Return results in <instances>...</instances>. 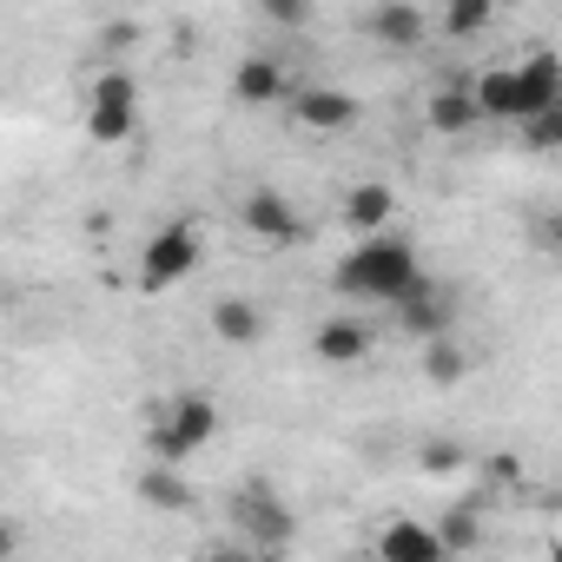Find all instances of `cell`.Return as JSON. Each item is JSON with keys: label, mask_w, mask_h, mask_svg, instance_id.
Masks as SVG:
<instances>
[{"label": "cell", "mask_w": 562, "mask_h": 562, "mask_svg": "<svg viewBox=\"0 0 562 562\" xmlns=\"http://www.w3.org/2000/svg\"><path fill=\"white\" fill-rule=\"evenodd\" d=\"M331 285L351 299V305H404L417 285H424V265H417V245L404 232H378V238H358L338 271H331Z\"/></svg>", "instance_id": "1"}, {"label": "cell", "mask_w": 562, "mask_h": 562, "mask_svg": "<svg viewBox=\"0 0 562 562\" xmlns=\"http://www.w3.org/2000/svg\"><path fill=\"white\" fill-rule=\"evenodd\" d=\"M225 522H232L238 542H251L265 555H285L292 536H299V509L285 503V490H278L271 476H245L232 490V503H225Z\"/></svg>", "instance_id": "2"}, {"label": "cell", "mask_w": 562, "mask_h": 562, "mask_svg": "<svg viewBox=\"0 0 562 562\" xmlns=\"http://www.w3.org/2000/svg\"><path fill=\"white\" fill-rule=\"evenodd\" d=\"M218 437V404L205 397V391H172L159 411H153V424H146V450H153V463H192L205 443Z\"/></svg>", "instance_id": "3"}, {"label": "cell", "mask_w": 562, "mask_h": 562, "mask_svg": "<svg viewBox=\"0 0 562 562\" xmlns=\"http://www.w3.org/2000/svg\"><path fill=\"white\" fill-rule=\"evenodd\" d=\"M199 258H205V225L192 212L186 218H166L146 238V251H139V285L146 292H172V285H186V278L199 271Z\"/></svg>", "instance_id": "4"}, {"label": "cell", "mask_w": 562, "mask_h": 562, "mask_svg": "<svg viewBox=\"0 0 562 562\" xmlns=\"http://www.w3.org/2000/svg\"><path fill=\"white\" fill-rule=\"evenodd\" d=\"M139 133V80L126 67H106L87 93V139L93 146H126Z\"/></svg>", "instance_id": "5"}, {"label": "cell", "mask_w": 562, "mask_h": 562, "mask_svg": "<svg viewBox=\"0 0 562 562\" xmlns=\"http://www.w3.org/2000/svg\"><path fill=\"white\" fill-rule=\"evenodd\" d=\"M238 225H245L258 245H299V238H305L299 205H292L285 192H271V186H251V192L238 199Z\"/></svg>", "instance_id": "6"}, {"label": "cell", "mask_w": 562, "mask_h": 562, "mask_svg": "<svg viewBox=\"0 0 562 562\" xmlns=\"http://www.w3.org/2000/svg\"><path fill=\"white\" fill-rule=\"evenodd\" d=\"M378 562H457L443 529L424 516H384L378 522Z\"/></svg>", "instance_id": "7"}, {"label": "cell", "mask_w": 562, "mask_h": 562, "mask_svg": "<svg viewBox=\"0 0 562 562\" xmlns=\"http://www.w3.org/2000/svg\"><path fill=\"white\" fill-rule=\"evenodd\" d=\"M358 27H364L378 47H391V54H417V47L437 34V21H430L424 8H411V0H384V8H371Z\"/></svg>", "instance_id": "8"}, {"label": "cell", "mask_w": 562, "mask_h": 562, "mask_svg": "<svg viewBox=\"0 0 562 562\" xmlns=\"http://www.w3.org/2000/svg\"><path fill=\"white\" fill-rule=\"evenodd\" d=\"M299 87H292V74H285V60L278 54H245L238 67H232V100L238 106H285Z\"/></svg>", "instance_id": "9"}, {"label": "cell", "mask_w": 562, "mask_h": 562, "mask_svg": "<svg viewBox=\"0 0 562 562\" xmlns=\"http://www.w3.org/2000/svg\"><path fill=\"white\" fill-rule=\"evenodd\" d=\"M292 120H299L305 133H318V139L351 133V126H358V93H345V87H299V93H292Z\"/></svg>", "instance_id": "10"}, {"label": "cell", "mask_w": 562, "mask_h": 562, "mask_svg": "<svg viewBox=\"0 0 562 562\" xmlns=\"http://www.w3.org/2000/svg\"><path fill=\"white\" fill-rule=\"evenodd\" d=\"M516 106H522V120L562 106V54L555 47H529V60H516Z\"/></svg>", "instance_id": "11"}, {"label": "cell", "mask_w": 562, "mask_h": 562, "mask_svg": "<svg viewBox=\"0 0 562 562\" xmlns=\"http://www.w3.org/2000/svg\"><path fill=\"white\" fill-rule=\"evenodd\" d=\"M312 351H318V364L351 371V364H364L378 351V331H371V318H325L312 331Z\"/></svg>", "instance_id": "12"}, {"label": "cell", "mask_w": 562, "mask_h": 562, "mask_svg": "<svg viewBox=\"0 0 562 562\" xmlns=\"http://www.w3.org/2000/svg\"><path fill=\"white\" fill-rule=\"evenodd\" d=\"M397 331H404V338H417V345L450 338V292L437 285V278H424V285L397 305Z\"/></svg>", "instance_id": "13"}, {"label": "cell", "mask_w": 562, "mask_h": 562, "mask_svg": "<svg viewBox=\"0 0 562 562\" xmlns=\"http://www.w3.org/2000/svg\"><path fill=\"white\" fill-rule=\"evenodd\" d=\"M424 126L443 133V139L476 133V126H483V113H476V87H470V80H443V87L424 100Z\"/></svg>", "instance_id": "14"}, {"label": "cell", "mask_w": 562, "mask_h": 562, "mask_svg": "<svg viewBox=\"0 0 562 562\" xmlns=\"http://www.w3.org/2000/svg\"><path fill=\"white\" fill-rule=\"evenodd\" d=\"M338 212H345V225H351L358 238H378V232H391V218H397V192H391L384 179H358Z\"/></svg>", "instance_id": "15"}, {"label": "cell", "mask_w": 562, "mask_h": 562, "mask_svg": "<svg viewBox=\"0 0 562 562\" xmlns=\"http://www.w3.org/2000/svg\"><path fill=\"white\" fill-rule=\"evenodd\" d=\"M133 496H139L146 509H159V516H186V509L199 503V490H192L172 463H146V470L133 476Z\"/></svg>", "instance_id": "16"}, {"label": "cell", "mask_w": 562, "mask_h": 562, "mask_svg": "<svg viewBox=\"0 0 562 562\" xmlns=\"http://www.w3.org/2000/svg\"><path fill=\"white\" fill-rule=\"evenodd\" d=\"M470 87H476L483 126H516V120H522V106H516V67H483Z\"/></svg>", "instance_id": "17"}, {"label": "cell", "mask_w": 562, "mask_h": 562, "mask_svg": "<svg viewBox=\"0 0 562 562\" xmlns=\"http://www.w3.org/2000/svg\"><path fill=\"white\" fill-rule=\"evenodd\" d=\"M212 338L232 345V351L258 345V338H265V305H251V299H218V305H212Z\"/></svg>", "instance_id": "18"}, {"label": "cell", "mask_w": 562, "mask_h": 562, "mask_svg": "<svg viewBox=\"0 0 562 562\" xmlns=\"http://www.w3.org/2000/svg\"><path fill=\"white\" fill-rule=\"evenodd\" d=\"M463 371H470V351H463L457 338H437V345H424V378H430L437 391L463 384Z\"/></svg>", "instance_id": "19"}, {"label": "cell", "mask_w": 562, "mask_h": 562, "mask_svg": "<svg viewBox=\"0 0 562 562\" xmlns=\"http://www.w3.org/2000/svg\"><path fill=\"white\" fill-rule=\"evenodd\" d=\"M490 21H496V8H490V0H450V8L437 14V27H443L450 41H476Z\"/></svg>", "instance_id": "20"}, {"label": "cell", "mask_w": 562, "mask_h": 562, "mask_svg": "<svg viewBox=\"0 0 562 562\" xmlns=\"http://www.w3.org/2000/svg\"><path fill=\"white\" fill-rule=\"evenodd\" d=\"M516 139H522V153H562V106H549V113L522 120V126H516Z\"/></svg>", "instance_id": "21"}, {"label": "cell", "mask_w": 562, "mask_h": 562, "mask_svg": "<svg viewBox=\"0 0 562 562\" xmlns=\"http://www.w3.org/2000/svg\"><path fill=\"white\" fill-rule=\"evenodd\" d=\"M529 245L536 251H549V258H562V205H542V212H529Z\"/></svg>", "instance_id": "22"}, {"label": "cell", "mask_w": 562, "mask_h": 562, "mask_svg": "<svg viewBox=\"0 0 562 562\" xmlns=\"http://www.w3.org/2000/svg\"><path fill=\"white\" fill-rule=\"evenodd\" d=\"M437 529H443V542H450V555H463V549H476V536H483V529H476V509H450V516H443Z\"/></svg>", "instance_id": "23"}, {"label": "cell", "mask_w": 562, "mask_h": 562, "mask_svg": "<svg viewBox=\"0 0 562 562\" xmlns=\"http://www.w3.org/2000/svg\"><path fill=\"white\" fill-rule=\"evenodd\" d=\"M417 463H424L430 476H450V470H463V463H470V450H463V443H424V450H417Z\"/></svg>", "instance_id": "24"}, {"label": "cell", "mask_w": 562, "mask_h": 562, "mask_svg": "<svg viewBox=\"0 0 562 562\" xmlns=\"http://www.w3.org/2000/svg\"><path fill=\"white\" fill-rule=\"evenodd\" d=\"M199 562H278V555H265V549H251V542H238V536H225V542H212Z\"/></svg>", "instance_id": "25"}, {"label": "cell", "mask_w": 562, "mask_h": 562, "mask_svg": "<svg viewBox=\"0 0 562 562\" xmlns=\"http://www.w3.org/2000/svg\"><path fill=\"white\" fill-rule=\"evenodd\" d=\"M265 21H271V27H305L312 8H305V0H265Z\"/></svg>", "instance_id": "26"}, {"label": "cell", "mask_w": 562, "mask_h": 562, "mask_svg": "<svg viewBox=\"0 0 562 562\" xmlns=\"http://www.w3.org/2000/svg\"><path fill=\"white\" fill-rule=\"evenodd\" d=\"M549 562H562V549H555V555H549Z\"/></svg>", "instance_id": "27"}]
</instances>
